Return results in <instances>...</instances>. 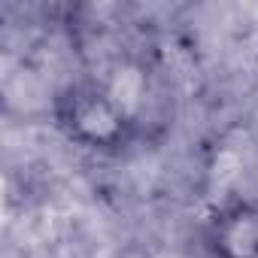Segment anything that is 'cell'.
Wrapping results in <instances>:
<instances>
[{
    "instance_id": "6da1fadb",
    "label": "cell",
    "mask_w": 258,
    "mask_h": 258,
    "mask_svg": "<svg viewBox=\"0 0 258 258\" xmlns=\"http://www.w3.org/2000/svg\"><path fill=\"white\" fill-rule=\"evenodd\" d=\"M52 118L76 149L91 155H118L137 137V118L100 76L67 82L52 97Z\"/></svg>"
},
{
    "instance_id": "7a4b0ae2",
    "label": "cell",
    "mask_w": 258,
    "mask_h": 258,
    "mask_svg": "<svg viewBox=\"0 0 258 258\" xmlns=\"http://www.w3.org/2000/svg\"><path fill=\"white\" fill-rule=\"evenodd\" d=\"M213 258H258V198L222 201L204 228Z\"/></svg>"
}]
</instances>
